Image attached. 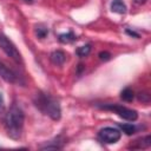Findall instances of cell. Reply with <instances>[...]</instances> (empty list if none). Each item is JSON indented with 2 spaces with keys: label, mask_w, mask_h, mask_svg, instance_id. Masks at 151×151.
<instances>
[{
  "label": "cell",
  "mask_w": 151,
  "mask_h": 151,
  "mask_svg": "<svg viewBox=\"0 0 151 151\" xmlns=\"http://www.w3.org/2000/svg\"><path fill=\"white\" fill-rule=\"evenodd\" d=\"M24 120H25V116L22 110L17 106L13 105L8 112L5 116L4 123H5V127L7 131V134L13 138V139H19L22 132V126H24Z\"/></svg>",
  "instance_id": "6da1fadb"
},
{
  "label": "cell",
  "mask_w": 151,
  "mask_h": 151,
  "mask_svg": "<svg viewBox=\"0 0 151 151\" xmlns=\"http://www.w3.org/2000/svg\"><path fill=\"white\" fill-rule=\"evenodd\" d=\"M35 106L44 112L45 114H47L51 119L53 120H59L61 117V110H60V105L59 101L51 97L50 94L46 93H37V97L34 99Z\"/></svg>",
  "instance_id": "7a4b0ae2"
},
{
  "label": "cell",
  "mask_w": 151,
  "mask_h": 151,
  "mask_svg": "<svg viewBox=\"0 0 151 151\" xmlns=\"http://www.w3.org/2000/svg\"><path fill=\"white\" fill-rule=\"evenodd\" d=\"M0 48L6 53L7 57H9L14 63L22 64V58L15 45L2 33H0Z\"/></svg>",
  "instance_id": "3957f363"
},
{
  "label": "cell",
  "mask_w": 151,
  "mask_h": 151,
  "mask_svg": "<svg viewBox=\"0 0 151 151\" xmlns=\"http://www.w3.org/2000/svg\"><path fill=\"white\" fill-rule=\"evenodd\" d=\"M100 109H104V110H110V111H113L114 113H117L119 117H122L123 119L125 120H129V122H134L137 120L138 118V113L136 110H132V109H127L125 106H122V105H116V104H105V105H98Z\"/></svg>",
  "instance_id": "277c9868"
},
{
  "label": "cell",
  "mask_w": 151,
  "mask_h": 151,
  "mask_svg": "<svg viewBox=\"0 0 151 151\" xmlns=\"http://www.w3.org/2000/svg\"><path fill=\"white\" fill-rule=\"evenodd\" d=\"M98 137L105 144H114V143H117L120 139L122 132L118 129H116V127L106 126V127H104V129H101L99 131Z\"/></svg>",
  "instance_id": "5b68a950"
},
{
  "label": "cell",
  "mask_w": 151,
  "mask_h": 151,
  "mask_svg": "<svg viewBox=\"0 0 151 151\" xmlns=\"http://www.w3.org/2000/svg\"><path fill=\"white\" fill-rule=\"evenodd\" d=\"M0 76L7 83H17V80H18L17 74L11 68H8L2 61H0Z\"/></svg>",
  "instance_id": "8992f818"
},
{
  "label": "cell",
  "mask_w": 151,
  "mask_h": 151,
  "mask_svg": "<svg viewBox=\"0 0 151 151\" xmlns=\"http://www.w3.org/2000/svg\"><path fill=\"white\" fill-rule=\"evenodd\" d=\"M64 144H65V139L61 136H59V137L54 138L53 140H50L45 145L40 146V149L41 150H55V149H61L64 146Z\"/></svg>",
  "instance_id": "52a82bcc"
},
{
  "label": "cell",
  "mask_w": 151,
  "mask_h": 151,
  "mask_svg": "<svg viewBox=\"0 0 151 151\" xmlns=\"http://www.w3.org/2000/svg\"><path fill=\"white\" fill-rule=\"evenodd\" d=\"M50 60L54 64V65H63L66 60V54L65 52L60 51V50H57V51H53L51 54H50Z\"/></svg>",
  "instance_id": "ba28073f"
},
{
  "label": "cell",
  "mask_w": 151,
  "mask_h": 151,
  "mask_svg": "<svg viewBox=\"0 0 151 151\" xmlns=\"http://www.w3.org/2000/svg\"><path fill=\"white\" fill-rule=\"evenodd\" d=\"M151 145V136H145L143 138L136 139L133 144L130 145L131 149H146Z\"/></svg>",
  "instance_id": "9c48e42d"
},
{
  "label": "cell",
  "mask_w": 151,
  "mask_h": 151,
  "mask_svg": "<svg viewBox=\"0 0 151 151\" xmlns=\"http://www.w3.org/2000/svg\"><path fill=\"white\" fill-rule=\"evenodd\" d=\"M58 39H59V41L63 42V44H70V42L76 41V40H77V37H76V34H74L72 31H70V32L59 34Z\"/></svg>",
  "instance_id": "30bf717a"
},
{
  "label": "cell",
  "mask_w": 151,
  "mask_h": 151,
  "mask_svg": "<svg viewBox=\"0 0 151 151\" xmlns=\"http://www.w3.org/2000/svg\"><path fill=\"white\" fill-rule=\"evenodd\" d=\"M111 9H112V12L124 14L126 12V6L122 0H113L111 4Z\"/></svg>",
  "instance_id": "8fae6325"
},
{
  "label": "cell",
  "mask_w": 151,
  "mask_h": 151,
  "mask_svg": "<svg viewBox=\"0 0 151 151\" xmlns=\"http://www.w3.org/2000/svg\"><path fill=\"white\" fill-rule=\"evenodd\" d=\"M120 98H122L124 101H132L133 98H134L133 90L130 88V87H125V88L120 92Z\"/></svg>",
  "instance_id": "7c38bea8"
},
{
  "label": "cell",
  "mask_w": 151,
  "mask_h": 151,
  "mask_svg": "<svg viewBox=\"0 0 151 151\" xmlns=\"http://www.w3.org/2000/svg\"><path fill=\"white\" fill-rule=\"evenodd\" d=\"M119 129L127 136H131L137 131V127L133 124H119Z\"/></svg>",
  "instance_id": "4fadbf2b"
},
{
  "label": "cell",
  "mask_w": 151,
  "mask_h": 151,
  "mask_svg": "<svg viewBox=\"0 0 151 151\" xmlns=\"http://www.w3.org/2000/svg\"><path fill=\"white\" fill-rule=\"evenodd\" d=\"M90 52H91V45H90V44H86V45H84V46H80V47H78L77 51H76V53H77L79 57H81V58L88 55Z\"/></svg>",
  "instance_id": "5bb4252c"
},
{
  "label": "cell",
  "mask_w": 151,
  "mask_h": 151,
  "mask_svg": "<svg viewBox=\"0 0 151 151\" xmlns=\"http://www.w3.org/2000/svg\"><path fill=\"white\" fill-rule=\"evenodd\" d=\"M35 33H37V37H38V38L44 39V38L48 34V28H46V27H44V26H38V27L35 28Z\"/></svg>",
  "instance_id": "9a60e30c"
},
{
  "label": "cell",
  "mask_w": 151,
  "mask_h": 151,
  "mask_svg": "<svg viewBox=\"0 0 151 151\" xmlns=\"http://www.w3.org/2000/svg\"><path fill=\"white\" fill-rule=\"evenodd\" d=\"M137 98L142 103H149L150 101V94L147 92H139L137 94Z\"/></svg>",
  "instance_id": "2e32d148"
},
{
  "label": "cell",
  "mask_w": 151,
  "mask_h": 151,
  "mask_svg": "<svg viewBox=\"0 0 151 151\" xmlns=\"http://www.w3.org/2000/svg\"><path fill=\"white\" fill-rule=\"evenodd\" d=\"M98 57H99V59H100L101 61H107V60L111 59V53L107 52V51H101V52L98 54Z\"/></svg>",
  "instance_id": "e0dca14e"
},
{
  "label": "cell",
  "mask_w": 151,
  "mask_h": 151,
  "mask_svg": "<svg viewBox=\"0 0 151 151\" xmlns=\"http://www.w3.org/2000/svg\"><path fill=\"white\" fill-rule=\"evenodd\" d=\"M4 110H5V100H4L2 94L0 93V113H2Z\"/></svg>",
  "instance_id": "ac0fdd59"
},
{
  "label": "cell",
  "mask_w": 151,
  "mask_h": 151,
  "mask_svg": "<svg viewBox=\"0 0 151 151\" xmlns=\"http://www.w3.org/2000/svg\"><path fill=\"white\" fill-rule=\"evenodd\" d=\"M126 33H127V34H130V35H133V37H136V38H138V37H139V34H137L136 32L130 31V29H126Z\"/></svg>",
  "instance_id": "d6986e66"
},
{
  "label": "cell",
  "mask_w": 151,
  "mask_h": 151,
  "mask_svg": "<svg viewBox=\"0 0 151 151\" xmlns=\"http://www.w3.org/2000/svg\"><path fill=\"white\" fill-rule=\"evenodd\" d=\"M146 1H147V0H134V2L138 4V5H144Z\"/></svg>",
  "instance_id": "ffe728a7"
},
{
  "label": "cell",
  "mask_w": 151,
  "mask_h": 151,
  "mask_svg": "<svg viewBox=\"0 0 151 151\" xmlns=\"http://www.w3.org/2000/svg\"><path fill=\"white\" fill-rule=\"evenodd\" d=\"M24 1H26V2H32L33 0H24Z\"/></svg>",
  "instance_id": "44dd1931"
}]
</instances>
